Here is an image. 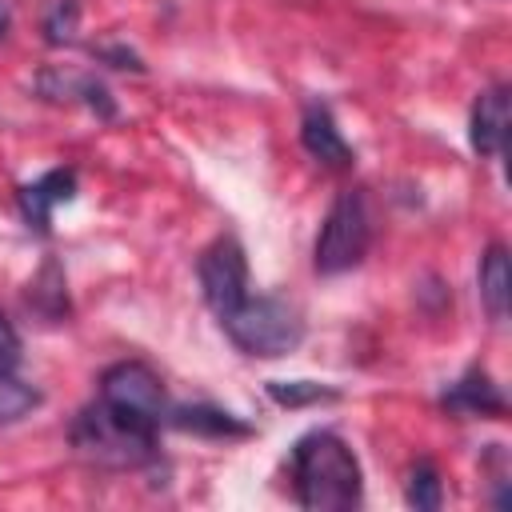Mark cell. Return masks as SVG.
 Here are the masks:
<instances>
[{
	"label": "cell",
	"mask_w": 512,
	"mask_h": 512,
	"mask_svg": "<svg viewBox=\"0 0 512 512\" xmlns=\"http://www.w3.org/2000/svg\"><path fill=\"white\" fill-rule=\"evenodd\" d=\"M292 476H296V500L308 512H344L360 504L364 480L356 452L328 428L308 432L292 448Z\"/></svg>",
	"instance_id": "6da1fadb"
},
{
	"label": "cell",
	"mask_w": 512,
	"mask_h": 512,
	"mask_svg": "<svg viewBox=\"0 0 512 512\" xmlns=\"http://www.w3.org/2000/svg\"><path fill=\"white\" fill-rule=\"evenodd\" d=\"M72 448L104 468H140L156 456V428L96 400L72 424Z\"/></svg>",
	"instance_id": "7a4b0ae2"
},
{
	"label": "cell",
	"mask_w": 512,
	"mask_h": 512,
	"mask_svg": "<svg viewBox=\"0 0 512 512\" xmlns=\"http://www.w3.org/2000/svg\"><path fill=\"white\" fill-rule=\"evenodd\" d=\"M232 344L248 356H288L304 340L300 312L280 296H244L228 316H220Z\"/></svg>",
	"instance_id": "3957f363"
},
{
	"label": "cell",
	"mask_w": 512,
	"mask_h": 512,
	"mask_svg": "<svg viewBox=\"0 0 512 512\" xmlns=\"http://www.w3.org/2000/svg\"><path fill=\"white\" fill-rule=\"evenodd\" d=\"M368 240H372V216H368V200H364V188H344L324 224H320V236H316V272L324 276H336V272H348L364 260L368 252Z\"/></svg>",
	"instance_id": "277c9868"
},
{
	"label": "cell",
	"mask_w": 512,
	"mask_h": 512,
	"mask_svg": "<svg viewBox=\"0 0 512 512\" xmlns=\"http://www.w3.org/2000/svg\"><path fill=\"white\" fill-rule=\"evenodd\" d=\"M100 400L160 428V420H168V396H164V384L160 376L140 364V360H120L112 364L104 376H100Z\"/></svg>",
	"instance_id": "5b68a950"
},
{
	"label": "cell",
	"mask_w": 512,
	"mask_h": 512,
	"mask_svg": "<svg viewBox=\"0 0 512 512\" xmlns=\"http://www.w3.org/2000/svg\"><path fill=\"white\" fill-rule=\"evenodd\" d=\"M196 272H200L204 300H208V308L216 316H228L248 296V260H244V248L232 236H216L200 252Z\"/></svg>",
	"instance_id": "8992f818"
},
{
	"label": "cell",
	"mask_w": 512,
	"mask_h": 512,
	"mask_svg": "<svg viewBox=\"0 0 512 512\" xmlns=\"http://www.w3.org/2000/svg\"><path fill=\"white\" fill-rule=\"evenodd\" d=\"M468 140L480 156H500L508 140V88L492 84L476 96L472 120H468Z\"/></svg>",
	"instance_id": "52a82bcc"
},
{
	"label": "cell",
	"mask_w": 512,
	"mask_h": 512,
	"mask_svg": "<svg viewBox=\"0 0 512 512\" xmlns=\"http://www.w3.org/2000/svg\"><path fill=\"white\" fill-rule=\"evenodd\" d=\"M72 196H76V172H72V168H52V172H44L40 180H32V184L20 188V212H24L28 228L48 232L52 208L68 204Z\"/></svg>",
	"instance_id": "ba28073f"
},
{
	"label": "cell",
	"mask_w": 512,
	"mask_h": 512,
	"mask_svg": "<svg viewBox=\"0 0 512 512\" xmlns=\"http://www.w3.org/2000/svg\"><path fill=\"white\" fill-rule=\"evenodd\" d=\"M300 144L312 160L328 164V168H348L352 164V144L344 140V132L336 128L332 112L324 104H308L304 120H300Z\"/></svg>",
	"instance_id": "9c48e42d"
},
{
	"label": "cell",
	"mask_w": 512,
	"mask_h": 512,
	"mask_svg": "<svg viewBox=\"0 0 512 512\" xmlns=\"http://www.w3.org/2000/svg\"><path fill=\"white\" fill-rule=\"evenodd\" d=\"M440 404L448 408V412H460V416H504V392L492 384V376L488 372H480V368H472V372H464L444 396H440Z\"/></svg>",
	"instance_id": "30bf717a"
},
{
	"label": "cell",
	"mask_w": 512,
	"mask_h": 512,
	"mask_svg": "<svg viewBox=\"0 0 512 512\" xmlns=\"http://www.w3.org/2000/svg\"><path fill=\"white\" fill-rule=\"evenodd\" d=\"M480 300L488 308L492 320L508 316V300H512V268H508V248L504 244H488V252L480 256Z\"/></svg>",
	"instance_id": "8fae6325"
},
{
	"label": "cell",
	"mask_w": 512,
	"mask_h": 512,
	"mask_svg": "<svg viewBox=\"0 0 512 512\" xmlns=\"http://www.w3.org/2000/svg\"><path fill=\"white\" fill-rule=\"evenodd\" d=\"M168 420H172L180 432H196V436H248V424H244V420H236L232 412L212 408V404L176 408Z\"/></svg>",
	"instance_id": "7c38bea8"
},
{
	"label": "cell",
	"mask_w": 512,
	"mask_h": 512,
	"mask_svg": "<svg viewBox=\"0 0 512 512\" xmlns=\"http://www.w3.org/2000/svg\"><path fill=\"white\" fill-rule=\"evenodd\" d=\"M36 404H40V392L20 376H12V368H0V424H16Z\"/></svg>",
	"instance_id": "4fadbf2b"
},
{
	"label": "cell",
	"mask_w": 512,
	"mask_h": 512,
	"mask_svg": "<svg viewBox=\"0 0 512 512\" xmlns=\"http://www.w3.org/2000/svg\"><path fill=\"white\" fill-rule=\"evenodd\" d=\"M268 396L284 408H304V404H320V400H336L332 388L316 384V380H268Z\"/></svg>",
	"instance_id": "5bb4252c"
},
{
	"label": "cell",
	"mask_w": 512,
	"mask_h": 512,
	"mask_svg": "<svg viewBox=\"0 0 512 512\" xmlns=\"http://www.w3.org/2000/svg\"><path fill=\"white\" fill-rule=\"evenodd\" d=\"M408 504L420 508V512H436V508L444 504L440 472H436L428 460H420V464L412 468V476H408Z\"/></svg>",
	"instance_id": "9a60e30c"
},
{
	"label": "cell",
	"mask_w": 512,
	"mask_h": 512,
	"mask_svg": "<svg viewBox=\"0 0 512 512\" xmlns=\"http://www.w3.org/2000/svg\"><path fill=\"white\" fill-rule=\"evenodd\" d=\"M76 16H80L76 0H56L52 12H48V20H44L48 44H64V40H72V32H76Z\"/></svg>",
	"instance_id": "2e32d148"
},
{
	"label": "cell",
	"mask_w": 512,
	"mask_h": 512,
	"mask_svg": "<svg viewBox=\"0 0 512 512\" xmlns=\"http://www.w3.org/2000/svg\"><path fill=\"white\" fill-rule=\"evenodd\" d=\"M16 360H20V336L8 324V316L0 312V368H12Z\"/></svg>",
	"instance_id": "e0dca14e"
},
{
	"label": "cell",
	"mask_w": 512,
	"mask_h": 512,
	"mask_svg": "<svg viewBox=\"0 0 512 512\" xmlns=\"http://www.w3.org/2000/svg\"><path fill=\"white\" fill-rule=\"evenodd\" d=\"M12 28V4L8 0H0V36Z\"/></svg>",
	"instance_id": "ac0fdd59"
}]
</instances>
